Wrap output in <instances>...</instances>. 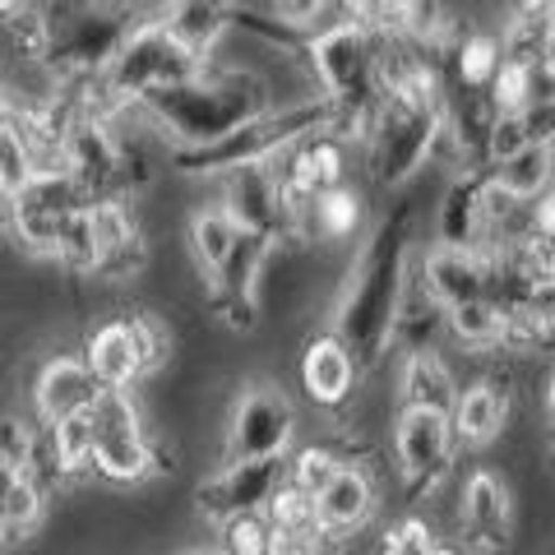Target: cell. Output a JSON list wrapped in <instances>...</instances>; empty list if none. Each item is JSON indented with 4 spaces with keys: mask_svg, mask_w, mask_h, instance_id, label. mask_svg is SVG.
<instances>
[{
    "mask_svg": "<svg viewBox=\"0 0 555 555\" xmlns=\"http://www.w3.org/2000/svg\"><path fill=\"white\" fill-rule=\"evenodd\" d=\"M408 292H412V204L398 199L389 214L371 222L334 301V334L352 347V357L361 361L366 375L398 343Z\"/></svg>",
    "mask_w": 555,
    "mask_h": 555,
    "instance_id": "1",
    "label": "cell"
},
{
    "mask_svg": "<svg viewBox=\"0 0 555 555\" xmlns=\"http://www.w3.org/2000/svg\"><path fill=\"white\" fill-rule=\"evenodd\" d=\"M444 139V69L412 42H385V93L366 139L375 185L403 190Z\"/></svg>",
    "mask_w": 555,
    "mask_h": 555,
    "instance_id": "2",
    "label": "cell"
},
{
    "mask_svg": "<svg viewBox=\"0 0 555 555\" xmlns=\"http://www.w3.org/2000/svg\"><path fill=\"white\" fill-rule=\"evenodd\" d=\"M269 83L250 69H204L199 79L153 93L139 116L167 139V153H190L222 144L241 126L269 116Z\"/></svg>",
    "mask_w": 555,
    "mask_h": 555,
    "instance_id": "3",
    "label": "cell"
},
{
    "mask_svg": "<svg viewBox=\"0 0 555 555\" xmlns=\"http://www.w3.org/2000/svg\"><path fill=\"white\" fill-rule=\"evenodd\" d=\"M306 65L320 83V98L334 107V134L347 144H366L385 93V38L352 5L347 20L306 47Z\"/></svg>",
    "mask_w": 555,
    "mask_h": 555,
    "instance_id": "4",
    "label": "cell"
},
{
    "mask_svg": "<svg viewBox=\"0 0 555 555\" xmlns=\"http://www.w3.org/2000/svg\"><path fill=\"white\" fill-rule=\"evenodd\" d=\"M204 61L190 51L177 33L167 28V20H139V28L126 38V47L112 56V65L102 69L89 83H69L79 93L83 112L98 120H116L126 112H139L153 93L177 89V83H190L204 75Z\"/></svg>",
    "mask_w": 555,
    "mask_h": 555,
    "instance_id": "5",
    "label": "cell"
},
{
    "mask_svg": "<svg viewBox=\"0 0 555 555\" xmlns=\"http://www.w3.org/2000/svg\"><path fill=\"white\" fill-rule=\"evenodd\" d=\"M334 130V107L324 98H306L292 102V107H273L269 116L241 126L236 134H228L222 144L208 149H190V153H167V167L181 171V177H232L241 167H259L283 158L287 149H297L301 139Z\"/></svg>",
    "mask_w": 555,
    "mask_h": 555,
    "instance_id": "6",
    "label": "cell"
},
{
    "mask_svg": "<svg viewBox=\"0 0 555 555\" xmlns=\"http://www.w3.org/2000/svg\"><path fill=\"white\" fill-rule=\"evenodd\" d=\"M51 20V51L47 65L65 83H89L112 65V56L139 28L126 20V10H102V5H61L47 10Z\"/></svg>",
    "mask_w": 555,
    "mask_h": 555,
    "instance_id": "7",
    "label": "cell"
},
{
    "mask_svg": "<svg viewBox=\"0 0 555 555\" xmlns=\"http://www.w3.org/2000/svg\"><path fill=\"white\" fill-rule=\"evenodd\" d=\"M89 426H93L98 477H107L116 486H134V481L171 467L158 459V449H153L144 416H139L130 393H102V403L89 412Z\"/></svg>",
    "mask_w": 555,
    "mask_h": 555,
    "instance_id": "8",
    "label": "cell"
},
{
    "mask_svg": "<svg viewBox=\"0 0 555 555\" xmlns=\"http://www.w3.org/2000/svg\"><path fill=\"white\" fill-rule=\"evenodd\" d=\"M292 436H297V408L278 385H246L228 416V440H222V463H273L292 459Z\"/></svg>",
    "mask_w": 555,
    "mask_h": 555,
    "instance_id": "9",
    "label": "cell"
},
{
    "mask_svg": "<svg viewBox=\"0 0 555 555\" xmlns=\"http://www.w3.org/2000/svg\"><path fill=\"white\" fill-rule=\"evenodd\" d=\"M459 449L454 412H426V408H398L393 416V459L403 477L408 500L430 495L449 477Z\"/></svg>",
    "mask_w": 555,
    "mask_h": 555,
    "instance_id": "10",
    "label": "cell"
},
{
    "mask_svg": "<svg viewBox=\"0 0 555 555\" xmlns=\"http://www.w3.org/2000/svg\"><path fill=\"white\" fill-rule=\"evenodd\" d=\"M89 204H98L89 190L69 177L65 167H51V171H38V181H33L20 199L5 204V218H10V232L20 236L28 250L56 259L61 232L69 228V218L83 214Z\"/></svg>",
    "mask_w": 555,
    "mask_h": 555,
    "instance_id": "11",
    "label": "cell"
},
{
    "mask_svg": "<svg viewBox=\"0 0 555 555\" xmlns=\"http://www.w3.org/2000/svg\"><path fill=\"white\" fill-rule=\"evenodd\" d=\"M218 204L228 208L232 222L246 236H264L269 246L301 241V214L292 208L273 163L241 167V171H232V177H222V199Z\"/></svg>",
    "mask_w": 555,
    "mask_h": 555,
    "instance_id": "12",
    "label": "cell"
},
{
    "mask_svg": "<svg viewBox=\"0 0 555 555\" xmlns=\"http://www.w3.org/2000/svg\"><path fill=\"white\" fill-rule=\"evenodd\" d=\"M287 486V459L273 463H222L214 477L199 481L195 505L208 524H232V518L269 514L273 495Z\"/></svg>",
    "mask_w": 555,
    "mask_h": 555,
    "instance_id": "13",
    "label": "cell"
},
{
    "mask_svg": "<svg viewBox=\"0 0 555 555\" xmlns=\"http://www.w3.org/2000/svg\"><path fill=\"white\" fill-rule=\"evenodd\" d=\"M459 532L463 546L477 555H500L514 537V491L495 467L467 473L459 491Z\"/></svg>",
    "mask_w": 555,
    "mask_h": 555,
    "instance_id": "14",
    "label": "cell"
},
{
    "mask_svg": "<svg viewBox=\"0 0 555 555\" xmlns=\"http://www.w3.org/2000/svg\"><path fill=\"white\" fill-rule=\"evenodd\" d=\"M102 393L107 389L83 357H51L33 379V416H38V426L79 422L102 403Z\"/></svg>",
    "mask_w": 555,
    "mask_h": 555,
    "instance_id": "15",
    "label": "cell"
},
{
    "mask_svg": "<svg viewBox=\"0 0 555 555\" xmlns=\"http://www.w3.org/2000/svg\"><path fill=\"white\" fill-rule=\"evenodd\" d=\"M273 250L278 246H269L264 236H246V232H241L232 259L214 278L208 306H214V315H222L232 328H255V320H259V273H264Z\"/></svg>",
    "mask_w": 555,
    "mask_h": 555,
    "instance_id": "16",
    "label": "cell"
},
{
    "mask_svg": "<svg viewBox=\"0 0 555 555\" xmlns=\"http://www.w3.org/2000/svg\"><path fill=\"white\" fill-rule=\"evenodd\" d=\"M297 375H301V389L315 408H343L347 398L357 393L366 371H361V361L352 357V347H347L334 328H324V334H315L306 343Z\"/></svg>",
    "mask_w": 555,
    "mask_h": 555,
    "instance_id": "17",
    "label": "cell"
},
{
    "mask_svg": "<svg viewBox=\"0 0 555 555\" xmlns=\"http://www.w3.org/2000/svg\"><path fill=\"white\" fill-rule=\"evenodd\" d=\"M436 246L486 255L491 246V222H486V171H459L449 181L436 218Z\"/></svg>",
    "mask_w": 555,
    "mask_h": 555,
    "instance_id": "18",
    "label": "cell"
},
{
    "mask_svg": "<svg viewBox=\"0 0 555 555\" xmlns=\"http://www.w3.org/2000/svg\"><path fill=\"white\" fill-rule=\"evenodd\" d=\"M422 287L440 310H454L467 301L491 297V259L473 250H444L436 246L422 259Z\"/></svg>",
    "mask_w": 555,
    "mask_h": 555,
    "instance_id": "19",
    "label": "cell"
},
{
    "mask_svg": "<svg viewBox=\"0 0 555 555\" xmlns=\"http://www.w3.org/2000/svg\"><path fill=\"white\" fill-rule=\"evenodd\" d=\"M93 228H98V246H102V269L98 278H130L144 269V232H139V218L130 199H98L93 204Z\"/></svg>",
    "mask_w": 555,
    "mask_h": 555,
    "instance_id": "20",
    "label": "cell"
},
{
    "mask_svg": "<svg viewBox=\"0 0 555 555\" xmlns=\"http://www.w3.org/2000/svg\"><path fill=\"white\" fill-rule=\"evenodd\" d=\"M83 361L93 366V375L102 379V389H107V393H130L134 379L149 375L126 315H112V320H102L93 328L89 343H83Z\"/></svg>",
    "mask_w": 555,
    "mask_h": 555,
    "instance_id": "21",
    "label": "cell"
},
{
    "mask_svg": "<svg viewBox=\"0 0 555 555\" xmlns=\"http://www.w3.org/2000/svg\"><path fill=\"white\" fill-rule=\"evenodd\" d=\"M463 398V385L449 371V361L436 347H412L398 371V403L403 408H426V412H454Z\"/></svg>",
    "mask_w": 555,
    "mask_h": 555,
    "instance_id": "22",
    "label": "cell"
},
{
    "mask_svg": "<svg viewBox=\"0 0 555 555\" xmlns=\"http://www.w3.org/2000/svg\"><path fill=\"white\" fill-rule=\"evenodd\" d=\"M509 412H514V393L500 385V379H477V385H467L459 408H454L459 444H467V449L495 444L509 426Z\"/></svg>",
    "mask_w": 555,
    "mask_h": 555,
    "instance_id": "23",
    "label": "cell"
},
{
    "mask_svg": "<svg viewBox=\"0 0 555 555\" xmlns=\"http://www.w3.org/2000/svg\"><path fill=\"white\" fill-rule=\"evenodd\" d=\"M315 505H320V524H324L328 542L343 532H361L375 514V481L361 463H347L343 473L328 481V491L315 500Z\"/></svg>",
    "mask_w": 555,
    "mask_h": 555,
    "instance_id": "24",
    "label": "cell"
},
{
    "mask_svg": "<svg viewBox=\"0 0 555 555\" xmlns=\"http://www.w3.org/2000/svg\"><path fill=\"white\" fill-rule=\"evenodd\" d=\"M366 195L357 185H338L320 195L301 214V241H324V246H343V241H366Z\"/></svg>",
    "mask_w": 555,
    "mask_h": 555,
    "instance_id": "25",
    "label": "cell"
},
{
    "mask_svg": "<svg viewBox=\"0 0 555 555\" xmlns=\"http://www.w3.org/2000/svg\"><path fill=\"white\" fill-rule=\"evenodd\" d=\"M500 42H505V61L537 69V75H551V51H555V5H518L505 28H500Z\"/></svg>",
    "mask_w": 555,
    "mask_h": 555,
    "instance_id": "26",
    "label": "cell"
},
{
    "mask_svg": "<svg viewBox=\"0 0 555 555\" xmlns=\"http://www.w3.org/2000/svg\"><path fill=\"white\" fill-rule=\"evenodd\" d=\"M163 20L208 65L214 47L236 28V5H214V0H181V5H167L163 10Z\"/></svg>",
    "mask_w": 555,
    "mask_h": 555,
    "instance_id": "27",
    "label": "cell"
},
{
    "mask_svg": "<svg viewBox=\"0 0 555 555\" xmlns=\"http://www.w3.org/2000/svg\"><path fill=\"white\" fill-rule=\"evenodd\" d=\"M444 328L463 347H473V352H500V347H509L514 315L495 297H481V301H467V306L444 310Z\"/></svg>",
    "mask_w": 555,
    "mask_h": 555,
    "instance_id": "28",
    "label": "cell"
},
{
    "mask_svg": "<svg viewBox=\"0 0 555 555\" xmlns=\"http://www.w3.org/2000/svg\"><path fill=\"white\" fill-rule=\"evenodd\" d=\"M185 236H190V255H195V269L208 278V283H214V278L222 273V264L232 259V250H236L241 228L232 222V214H228L222 204H208V208H195V214H190Z\"/></svg>",
    "mask_w": 555,
    "mask_h": 555,
    "instance_id": "29",
    "label": "cell"
},
{
    "mask_svg": "<svg viewBox=\"0 0 555 555\" xmlns=\"http://www.w3.org/2000/svg\"><path fill=\"white\" fill-rule=\"evenodd\" d=\"M47 514V486L33 473H0V528L5 542H24V537L42 524Z\"/></svg>",
    "mask_w": 555,
    "mask_h": 555,
    "instance_id": "30",
    "label": "cell"
},
{
    "mask_svg": "<svg viewBox=\"0 0 555 555\" xmlns=\"http://www.w3.org/2000/svg\"><path fill=\"white\" fill-rule=\"evenodd\" d=\"M491 181L505 190L514 204H528V208H532V204L555 185V149H542V144L524 149L518 158L491 167Z\"/></svg>",
    "mask_w": 555,
    "mask_h": 555,
    "instance_id": "31",
    "label": "cell"
},
{
    "mask_svg": "<svg viewBox=\"0 0 555 555\" xmlns=\"http://www.w3.org/2000/svg\"><path fill=\"white\" fill-rule=\"evenodd\" d=\"M269 524L273 532L283 537V542H324V524H320V505H315V495H306L297 491V486H283V491L273 495V505H269Z\"/></svg>",
    "mask_w": 555,
    "mask_h": 555,
    "instance_id": "32",
    "label": "cell"
},
{
    "mask_svg": "<svg viewBox=\"0 0 555 555\" xmlns=\"http://www.w3.org/2000/svg\"><path fill=\"white\" fill-rule=\"evenodd\" d=\"M343 467H347V459H338L328 444H306V449H297V454L287 459V481L297 486V491L320 500L328 491V481H334Z\"/></svg>",
    "mask_w": 555,
    "mask_h": 555,
    "instance_id": "33",
    "label": "cell"
},
{
    "mask_svg": "<svg viewBox=\"0 0 555 555\" xmlns=\"http://www.w3.org/2000/svg\"><path fill=\"white\" fill-rule=\"evenodd\" d=\"M38 171H42V163L33 158V149L24 144V134L14 126L0 130V185H5V204L20 199L24 190L38 181Z\"/></svg>",
    "mask_w": 555,
    "mask_h": 555,
    "instance_id": "34",
    "label": "cell"
},
{
    "mask_svg": "<svg viewBox=\"0 0 555 555\" xmlns=\"http://www.w3.org/2000/svg\"><path fill=\"white\" fill-rule=\"evenodd\" d=\"M218 546L228 555H273L278 546V532L264 514H250V518H232V524L218 528Z\"/></svg>",
    "mask_w": 555,
    "mask_h": 555,
    "instance_id": "35",
    "label": "cell"
},
{
    "mask_svg": "<svg viewBox=\"0 0 555 555\" xmlns=\"http://www.w3.org/2000/svg\"><path fill=\"white\" fill-rule=\"evenodd\" d=\"M38 436L42 426L24 422V416H5L0 426V473H33V459H38Z\"/></svg>",
    "mask_w": 555,
    "mask_h": 555,
    "instance_id": "36",
    "label": "cell"
},
{
    "mask_svg": "<svg viewBox=\"0 0 555 555\" xmlns=\"http://www.w3.org/2000/svg\"><path fill=\"white\" fill-rule=\"evenodd\" d=\"M126 320H130L139 357H144V371L153 375L158 366H167V357H171V328H167V320L153 315V310H126Z\"/></svg>",
    "mask_w": 555,
    "mask_h": 555,
    "instance_id": "37",
    "label": "cell"
},
{
    "mask_svg": "<svg viewBox=\"0 0 555 555\" xmlns=\"http://www.w3.org/2000/svg\"><path fill=\"white\" fill-rule=\"evenodd\" d=\"M528 228H532V236H542V241H551V246H555V185L532 204Z\"/></svg>",
    "mask_w": 555,
    "mask_h": 555,
    "instance_id": "38",
    "label": "cell"
},
{
    "mask_svg": "<svg viewBox=\"0 0 555 555\" xmlns=\"http://www.w3.org/2000/svg\"><path fill=\"white\" fill-rule=\"evenodd\" d=\"M542 416H546V426H555V371H551L546 389H542Z\"/></svg>",
    "mask_w": 555,
    "mask_h": 555,
    "instance_id": "39",
    "label": "cell"
},
{
    "mask_svg": "<svg viewBox=\"0 0 555 555\" xmlns=\"http://www.w3.org/2000/svg\"><path fill=\"white\" fill-rule=\"evenodd\" d=\"M546 463L555 467V426H546Z\"/></svg>",
    "mask_w": 555,
    "mask_h": 555,
    "instance_id": "40",
    "label": "cell"
},
{
    "mask_svg": "<svg viewBox=\"0 0 555 555\" xmlns=\"http://www.w3.org/2000/svg\"><path fill=\"white\" fill-rule=\"evenodd\" d=\"M190 555H228V551H222V546H214V551H190Z\"/></svg>",
    "mask_w": 555,
    "mask_h": 555,
    "instance_id": "41",
    "label": "cell"
}]
</instances>
